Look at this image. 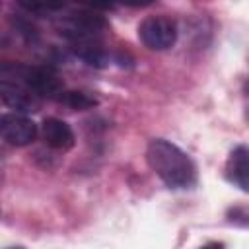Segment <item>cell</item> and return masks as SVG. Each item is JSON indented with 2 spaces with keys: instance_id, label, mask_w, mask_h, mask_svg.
Returning <instances> with one entry per match:
<instances>
[{
  "instance_id": "6da1fadb",
  "label": "cell",
  "mask_w": 249,
  "mask_h": 249,
  "mask_svg": "<svg viewBox=\"0 0 249 249\" xmlns=\"http://www.w3.org/2000/svg\"><path fill=\"white\" fill-rule=\"evenodd\" d=\"M146 160L152 171L169 189H187L196 181V167L193 160L179 146L165 138L150 140L146 148Z\"/></svg>"
},
{
  "instance_id": "7a4b0ae2",
  "label": "cell",
  "mask_w": 249,
  "mask_h": 249,
  "mask_svg": "<svg viewBox=\"0 0 249 249\" xmlns=\"http://www.w3.org/2000/svg\"><path fill=\"white\" fill-rule=\"evenodd\" d=\"M0 74H4L6 78L18 80L21 84H25L29 89H33L37 95H56L62 91V84L56 78V74H53L47 68L41 66H27V64H16V62H2L0 64Z\"/></svg>"
},
{
  "instance_id": "3957f363",
  "label": "cell",
  "mask_w": 249,
  "mask_h": 249,
  "mask_svg": "<svg viewBox=\"0 0 249 249\" xmlns=\"http://www.w3.org/2000/svg\"><path fill=\"white\" fill-rule=\"evenodd\" d=\"M138 37L152 51H167L177 41V25L171 18L152 16L140 23Z\"/></svg>"
},
{
  "instance_id": "277c9868",
  "label": "cell",
  "mask_w": 249,
  "mask_h": 249,
  "mask_svg": "<svg viewBox=\"0 0 249 249\" xmlns=\"http://www.w3.org/2000/svg\"><path fill=\"white\" fill-rule=\"evenodd\" d=\"M0 99L10 109H14L16 113H23V115L35 113L41 107V95H37L25 84L12 80V78L0 80Z\"/></svg>"
},
{
  "instance_id": "5b68a950",
  "label": "cell",
  "mask_w": 249,
  "mask_h": 249,
  "mask_svg": "<svg viewBox=\"0 0 249 249\" xmlns=\"http://www.w3.org/2000/svg\"><path fill=\"white\" fill-rule=\"evenodd\" d=\"M37 136V124L23 113H6L0 117V138L12 146H27Z\"/></svg>"
},
{
  "instance_id": "8992f818",
  "label": "cell",
  "mask_w": 249,
  "mask_h": 249,
  "mask_svg": "<svg viewBox=\"0 0 249 249\" xmlns=\"http://www.w3.org/2000/svg\"><path fill=\"white\" fill-rule=\"evenodd\" d=\"M41 134L47 146L54 150H68L74 146V132L68 123L56 117H49L41 124Z\"/></svg>"
},
{
  "instance_id": "52a82bcc",
  "label": "cell",
  "mask_w": 249,
  "mask_h": 249,
  "mask_svg": "<svg viewBox=\"0 0 249 249\" xmlns=\"http://www.w3.org/2000/svg\"><path fill=\"white\" fill-rule=\"evenodd\" d=\"M247 146L239 144L231 154H230V160H228V165H226V175L228 179L237 185L241 191L247 193L249 189V181H247V175H249V165H247Z\"/></svg>"
},
{
  "instance_id": "ba28073f",
  "label": "cell",
  "mask_w": 249,
  "mask_h": 249,
  "mask_svg": "<svg viewBox=\"0 0 249 249\" xmlns=\"http://www.w3.org/2000/svg\"><path fill=\"white\" fill-rule=\"evenodd\" d=\"M70 43H72L74 54L89 66L103 68L111 62V56L105 53V49L95 39H82V41H70Z\"/></svg>"
},
{
  "instance_id": "9c48e42d",
  "label": "cell",
  "mask_w": 249,
  "mask_h": 249,
  "mask_svg": "<svg viewBox=\"0 0 249 249\" xmlns=\"http://www.w3.org/2000/svg\"><path fill=\"white\" fill-rule=\"evenodd\" d=\"M58 101L76 111H86V109H91L97 105V99L88 95L86 91H60Z\"/></svg>"
},
{
  "instance_id": "30bf717a",
  "label": "cell",
  "mask_w": 249,
  "mask_h": 249,
  "mask_svg": "<svg viewBox=\"0 0 249 249\" xmlns=\"http://www.w3.org/2000/svg\"><path fill=\"white\" fill-rule=\"evenodd\" d=\"M19 4L33 14H54L64 8V0H19Z\"/></svg>"
},
{
  "instance_id": "8fae6325",
  "label": "cell",
  "mask_w": 249,
  "mask_h": 249,
  "mask_svg": "<svg viewBox=\"0 0 249 249\" xmlns=\"http://www.w3.org/2000/svg\"><path fill=\"white\" fill-rule=\"evenodd\" d=\"M84 6H88L89 10H113L117 6L115 0H76Z\"/></svg>"
},
{
  "instance_id": "7c38bea8",
  "label": "cell",
  "mask_w": 249,
  "mask_h": 249,
  "mask_svg": "<svg viewBox=\"0 0 249 249\" xmlns=\"http://www.w3.org/2000/svg\"><path fill=\"white\" fill-rule=\"evenodd\" d=\"M115 2L123 4V6H130V8H144V6L154 4L156 0H115Z\"/></svg>"
}]
</instances>
